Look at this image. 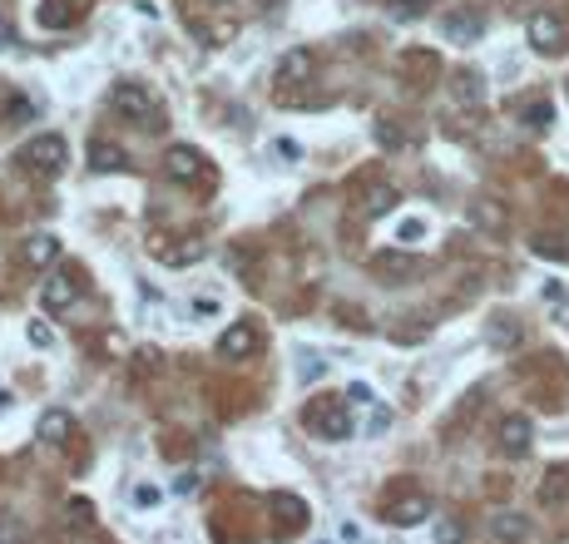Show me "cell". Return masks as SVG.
I'll list each match as a JSON object with an SVG mask.
<instances>
[{
    "instance_id": "cell-1",
    "label": "cell",
    "mask_w": 569,
    "mask_h": 544,
    "mask_svg": "<svg viewBox=\"0 0 569 544\" xmlns=\"http://www.w3.org/2000/svg\"><path fill=\"white\" fill-rule=\"evenodd\" d=\"M302 426L322 440H352V401L347 396H317L302 411Z\"/></svg>"
},
{
    "instance_id": "cell-2",
    "label": "cell",
    "mask_w": 569,
    "mask_h": 544,
    "mask_svg": "<svg viewBox=\"0 0 569 544\" xmlns=\"http://www.w3.org/2000/svg\"><path fill=\"white\" fill-rule=\"evenodd\" d=\"M109 109H114L119 119H134V124L149 129L154 119V95L144 85H134V80H119L114 89H109Z\"/></svg>"
},
{
    "instance_id": "cell-3",
    "label": "cell",
    "mask_w": 569,
    "mask_h": 544,
    "mask_svg": "<svg viewBox=\"0 0 569 544\" xmlns=\"http://www.w3.org/2000/svg\"><path fill=\"white\" fill-rule=\"evenodd\" d=\"M25 163H30L35 173H60L70 163V144L60 139V134H35L30 144H25V154H21Z\"/></svg>"
},
{
    "instance_id": "cell-4",
    "label": "cell",
    "mask_w": 569,
    "mask_h": 544,
    "mask_svg": "<svg viewBox=\"0 0 569 544\" xmlns=\"http://www.w3.org/2000/svg\"><path fill=\"white\" fill-rule=\"evenodd\" d=\"M530 45H535L540 54H555V50H565V21H559L555 11H540V15H530Z\"/></svg>"
},
{
    "instance_id": "cell-5",
    "label": "cell",
    "mask_w": 569,
    "mask_h": 544,
    "mask_svg": "<svg viewBox=\"0 0 569 544\" xmlns=\"http://www.w3.org/2000/svg\"><path fill=\"white\" fill-rule=\"evenodd\" d=\"M163 173H169L173 183H188V179H198V173H204V154H198V149H188V144H173V149L163 154Z\"/></svg>"
},
{
    "instance_id": "cell-6",
    "label": "cell",
    "mask_w": 569,
    "mask_h": 544,
    "mask_svg": "<svg viewBox=\"0 0 569 544\" xmlns=\"http://www.w3.org/2000/svg\"><path fill=\"white\" fill-rule=\"evenodd\" d=\"M258 352V331L247 327V322H233V327L218 337V356H228V362H243V356Z\"/></svg>"
},
{
    "instance_id": "cell-7",
    "label": "cell",
    "mask_w": 569,
    "mask_h": 544,
    "mask_svg": "<svg viewBox=\"0 0 569 544\" xmlns=\"http://www.w3.org/2000/svg\"><path fill=\"white\" fill-rule=\"evenodd\" d=\"M387 520L401 524V530H411V524L431 520V500L426 495H397V500H387Z\"/></svg>"
},
{
    "instance_id": "cell-8",
    "label": "cell",
    "mask_w": 569,
    "mask_h": 544,
    "mask_svg": "<svg viewBox=\"0 0 569 544\" xmlns=\"http://www.w3.org/2000/svg\"><path fill=\"white\" fill-rule=\"evenodd\" d=\"M530 440H535V426H530L525 416H505L500 421V450L505 456H525Z\"/></svg>"
},
{
    "instance_id": "cell-9",
    "label": "cell",
    "mask_w": 569,
    "mask_h": 544,
    "mask_svg": "<svg viewBox=\"0 0 569 544\" xmlns=\"http://www.w3.org/2000/svg\"><path fill=\"white\" fill-rule=\"evenodd\" d=\"M485 35V21L475 11H461V15H446V40L451 45H471Z\"/></svg>"
},
{
    "instance_id": "cell-10",
    "label": "cell",
    "mask_w": 569,
    "mask_h": 544,
    "mask_svg": "<svg viewBox=\"0 0 569 544\" xmlns=\"http://www.w3.org/2000/svg\"><path fill=\"white\" fill-rule=\"evenodd\" d=\"M40 302H45L50 312H65V307H75V302H79V288H75L70 278H50V282L40 288Z\"/></svg>"
},
{
    "instance_id": "cell-11",
    "label": "cell",
    "mask_w": 569,
    "mask_h": 544,
    "mask_svg": "<svg viewBox=\"0 0 569 544\" xmlns=\"http://www.w3.org/2000/svg\"><path fill=\"white\" fill-rule=\"evenodd\" d=\"M54 257H60V238L54 233H35L30 243H25V263L30 267H50Z\"/></svg>"
},
{
    "instance_id": "cell-12",
    "label": "cell",
    "mask_w": 569,
    "mask_h": 544,
    "mask_svg": "<svg viewBox=\"0 0 569 544\" xmlns=\"http://www.w3.org/2000/svg\"><path fill=\"white\" fill-rule=\"evenodd\" d=\"M40 25H45V30H65V25H75V0H45V5H40Z\"/></svg>"
},
{
    "instance_id": "cell-13",
    "label": "cell",
    "mask_w": 569,
    "mask_h": 544,
    "mask_svg": "<svg viewBox=\"0 0 569 544\" xmlns=\"http://www.w3.org/2000/svg\"><path fill=\"white\" fill-rule=\"evenodd\" d=\"M89 169H99V173H114V169H124V149H119V144L95 139V144H89Z\"/></svg>"
},
{
    "instance_id": "cell-14",
    "label": "cell",
    "mask_w": 569,
    "mask_h": 544,
    "mask_svg": "<svg viewBox=\"0 0 569 544\" xmlns=\"http://www.w3.org/2000/svg\"><path fill=\"white\" fill-rule=\"evenodd\" d=\"M490 530H495V540H505V544H525L530 540V520H525V515H500Z\"/></svg>"
},
{
    "instance_id": "cell-15",
    "label": "cell",
    "mask_w": 569,
    "mask_h": 544,
    "mask_svg": "<svg viewBox=\"0 0 569 544\" xmlns=\"http://www.w3.org/2000/svg\"><path fill=\"white\" fill-rule=\"evenodd\" d=\"M268 505H272V510H278L288 524H302V520H307V500H297V495H288V490H272Z\"/></svg>"
},
{
    "instance_id": "cell-16",
    "label": "cell",
    "mask_w": 569,
    "mask_h": 544,
    "mask_svg": "<svg viewBox=\"0 0 569 544\" xmlns=\"http://www.w3.org/2000/svg\"><path fill=\"white\" fill-rule=\"evenodd\" d=\"M70 426H75V421H70V411H45V416H40V440L60 446V440L70 436Z\"/></svg>"
},
{
    "instance_id": "cell-17",
    "label": "cell",
    "mask_w": 569,
    "mask_h": 544,
    "mask_svg": "<svg viewBox=\"0 0 569 544\" xmlns=\"http://www.w3.org/2000/svg\"><path fill=\"white\" fill-rule=\"evenodd\" d=\"M307 70H312V54H307V50H292V54H288V60H282V64H278V85H288V80H297V75H307Z\"/></svg>"
},
{
    "instance_id": "cell-18",
    "label": "cell",
    "mask_w": 569,
    "mask_h": 544,
    "mask_svg": "<svg viewBox=\"0 0 569 544\" xmlns=\"http://www.w3.org/2000/svg\"><path fill=\"white\" fill-rule=\"evenodd\" d=\"M376 267H381V272H391V278L416 272V263H411V257H401V253H381V257H376Z\"/></svg>"
},
{
    "instance_id": "cell-19",
    "label": "cell",
    "mask_w": 569,
    "mask_h": 544,
    "mask_svg": "<svg viewBox=\"0 0 569 544\" xmlns=\"http://www.w3.org/2000/svg\"><path fill=\"white\" fill-rule=\"evenodd\" d=\"M130 500H134V510H154V505L163 500V490H159V485H134Z\"/></svg>"
},
{
    "instance_id": "cell-20",
    "label": "cell",
    "mask_w": 569,
    "mask_h": 544,
    "mask_svg": "<svg viewBox=\"0 0 569 544\" xmlns=\"http://www.w3.org/2000/svg\"><path fill=\"white\" fill-rule=\"evenodd\" d=\"M322 376H327L322 356H302V362H297V381H322Z\"/></svg>"
},
{
    "instance_id": "cell-21",
    "label": "cell",
    "mask_w": 569,
    "mask_h": 544,
    "mask_svg": "<svg viewBox=\"0 0 569 544\" xmlns=\"http://www.w3.org/2000/svg\"><path fill=\"white\" fill-rule=\"evenodd\" d=\"M565 490H569V470H559V475H549V485L540 490V500L555 505V500H565Z\"/></svg>"
},
{
    "instance_id": "cell-22",
    "label": "cell",
    "mask_w": 569,
    "mask_h": 544,
    "mask_svg": "<svg viewBox=\"0 0 569 544\" xmlns=\"http://www.w3.org/2000/svg\"><path fill=\"white\" fill-rule=\"evenodd\" d=\"M475 223H485V228H505V213L495 208L490 198H481V203H475Z\"/></svg>"
},
{
    "instance_id": "cell-23",
    "label": "cell",
    "mask_w": 569,
    "mask_h": 544,
    "mask_svg": "<svg viewBox=\"0 0 569 544\" xmlns=\"http://www.w3.org/2000/svg\"><path fill=\"white\" fill-rule=\"evenodd\" d=\"M465 540V524L461 520H440L436 524V544H461Z\"/></svg>"
},
{
    "instance_id": "cell-24",
    "label": "cell",
    "mask_w": 569,
    "mask_h": 544,
    "mask_svg": "<svg viewBox=\"0 0 569 544\" xmlns=\"http://www.w3.org/2000/svg\"><path fill=\"white\" fill-rule=\"evenodd\" d=\"M391 203H397V193H391V188H376V193H372V203H366V218H376V213H387Z\"/></svg>"
},
{
    "instance_id": "cell-25",
    "label": "cell",
    "mask_w": 569,
    "mask_h": 544,
    "mask_svg": "<svg viewBox=\"0 0 569 544\" xmlns=\"http://www.w3.org/2000/svg\"><path fill=\"white\" fill-rule=\"evenodd\" d=\"M549 119H555V109H549V105H530L525 109V124L530 129H549Z\"/></svg>"
},
{
    "instance_id": "cell-26",
    "label": "cell",
    "mask_w": 569,
    "mask_h": 544,
    "mask_svg": "<svg viewBox=\"0 0 569 544\" xmlns=\"http://www.w3.org/2000/svg\"><path fill=\"white\" fill-rule=\"evenodd\" d=\"M25 337H30L35 347H54V331L45 327V322H30V327H25Z\"/></svg>"
},
{
    "instance_id": "cell-27",
    "label": "cell",
    "mask_w": 569,
    "mask_h": 544,
    "mask_svg": "<svg viewBox=\"0 0 569 544\" xmlns=\"http://www.w3.org/2000/svg\"><path fill=\"white\" fill-rule=\"evenodd\" d=\"M456 95H461V99H481V75H461V80H456Z\"/></svg>"
},
{
    "instance_id": "cell-28",
    "label": "cell",
    "mask_w": 569,
    "mask_h": 544,
    "mask_svg": "<svg viewBox=\"0 0 569 544\" xmlns=\"http://www.w3.org/2000/svg\"><path fill=\"white\" fill-rule=\"evenodd\" d=\"M421 233H426V223H421V218H406V223L397 228V238H401V243H416Z\"/></svg>"
},
{
    "instance_id": "cell-29",
    "label": "cell",
    "mask_w": 569,
    "mask_h": 544,
    "mask_svg": "<svg viewBox=\"0 0 569 544\" xmlns=\"http://www.w3.org/2000/svg\"><path fill=\"white\" fill-rule=\"evenodd\" d=\"M347 401H352V406H372V386L352 381V386H347Z\"/></svg>"
},
{
    "instance_id": "cell-30",
    "label": "cell",
    "mask_w": 569,
    "mask_h": 544,
    "mask_svg": "<svg viewBox=\"0 0 569 544\" xmlns=\"http://www.w3.org/2000/svg\"><path fill=\"white\" fill-rule=\"evenodd\" d=\"M198 490V475L194 470H188V475H179V481H173V495H194Z\"/></svg>"
},
{
    "instance_id": "cell-31",
    "label": "cell",
    "mask_w": 569,
    "mask_h": 544,
    "mask_svg": "<svg viewBox=\"0 0 569 544\" xmlns=\"http://www.w3.org/2000/svg\"><path fill=\"white\" fill-rule=\"evenodd\" d=\"M391 5H397L401 15H421V11L431 5V0H391Z\"/></svg>"
},
{
    "instance_id": "cell-32",
    "label": "cell",
    "mask_w": 569,
    "mask_h": 544,
    "mask_svg": "<svg viewBox=\"0 0 569 544\" xmlns=\"http://www.w3.org/2000/svg\"><path fill=\"white\" fill-rule=\"evenodd\" d=\"M387 426H391V411H376V416H372V426H366V431L376 436V431H387Z\"/></svg>"
},
{
    "instance_id": "cell-33",
    "label": "cell",
    "mask_w": 569,
    "mask_h": 544,
    "mask_svg": "<svg viewBox=\"0 0 569 544\" xmlns=\"http://www.w3.org/2000/svg\"><path fill=\"white\" fill-rule=\"evenodd\" d=\"M0 40H5V45H15V30H11V21H0Z\"/></svg>"
},
{
    "instance_id": "cell-34",
    "label": "cell",
    "mask_w": 569,
    "mask_h": 544,
    "mask_svg": "<svg viewBox=\"0 0 569 544\" xmlns=\"http://www.w3.org/2000/svg\"><path fill=\"white\" fill-rule=\"evenodd\" d=\"M5 406H11V391H0V411H5Z\"/></svg>"
}]
</instances>
